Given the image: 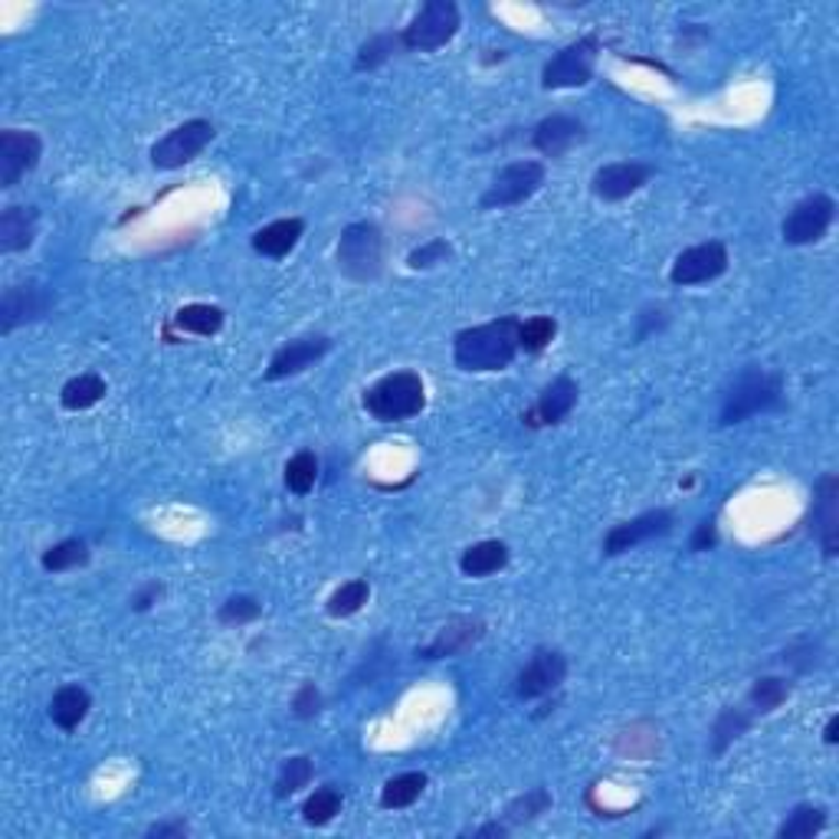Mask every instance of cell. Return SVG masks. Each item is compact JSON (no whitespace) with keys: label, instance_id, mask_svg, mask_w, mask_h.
I'll return each instance as SVG.
<instances>
[{"label":"cell","instance_id":"obj_1","mask_svg":"<svg viewBox=\"0 0 839 839\" xmlns=\"http://www.w3.org/2000/svg\"><path fill=\"white\" fill-rule=\"evenodd\" d=\"M519 322L515 315H502L486 325L462 328L453 338V361L469 374L505 371L519 355Z\"/></svg>","mask_w":839,"mask_h":839},{"label":"cell","instance_id":"obj_2","mask_svg":"<svg viewBox=\"0 0 839 839\" xmlns=\"http://www.w3.org/2000/svg\"><path fill=\"white\" fill-rule=\"evenodd\" d=\"M784 407V381L781 374H771L764 368H748L738 374V381L728 388L724 404H721V423H741L758 414H771Z\"/></svg>","mask_w":839,"mask_h":839},{"label":"cell","instance_id":"obj_3","mask_svg":"<svg viewBox=\"0 0 839 839\" xmlns=\"http://www.w3.org/2000/svg\"><path fill=\"white\" fill-rule=\"evenodd\" d=\"M426 407V388L417 371H394L364 391V411L378 423H404Z\"/></svg>","mask_w":839,"mask_h":839},{"label":"cell","instance_id":"obj_4","mask_svg":"<svg viewBox=\"0 0 839 839\" xmlns=\"http://www.w3.org/2000/svg\"><path fill=\"white\" fill-rule=\"evenodd\" d=\"M338 270L355 282H374L384 270V233L371 220L348 224L335 250Z\"/></svg>","mask_w":839,"mask_h":839},{"label":"cell","instance_id":"obj_5","mask_svg":"<svg viewBox=\"0 0 839 839\" xmlns=\"http://www.w3.org/2000/svg\"><path fill=\"white\" fill-rule=\"evenodd\" d=\"M462 26L459 7L453 0H429L417 10V17L404 26L401 43L411 53H433L439 46H446Z\"/></svg>","mask_w":839,"mask_h":839},{"label":"cell","instance_id":"obj_6","mask_svg":"<svg viewBox=\"0 0 839 839\" xmlns=\"http://www.w3.org/2000/svg\"><path fill=\"white\" fill-rule=\"evenodd\" d=\"M545 164L542 161H512L505 164L492 184L486 187V194L479 197L482 210H502V207H519L529 197H535L545 184Z\"/></svg>","mask_w":839,"mask_h":839},{"label":"cell","instance_id":"obj_7","mask_svg":"<svg viewBox=\"0 0 839 839\" xmlns=\"http://www.w3.org/2000/svg\"><path fill=\"white\" fill-rule=\"evenodd\" d=\"M600 53V40L597 36H580L574 43H567L564 50H558L545 69H542V89H577L587 86L593 76V63Z\"/></svg>","mask_w":839,"mask_h":839},{"label":"cell","instance_id":"obj_8","mask_svg":"<svg viewBox=\"0 0 839 839\" xmlns=\"http://www.w3.org/2000/svg\"><path fill=\"white\" fill-rule=\"evenodd\" d=\"M833 217H837V200L830 194H810L800 204H794V210L784 217L781 237L791 247L820 243L827 237V230L833 227Z\"/></svg>","mask_w":839,"mask_h":839},{"label":"cell","instance_id":"obj_9","mask_svg":"<svg viewBox=\"0 0 839 839\" xmlns=\"http://www.w3.org/2000/svg\"><path fill=\"white\" fill-rule=\"evenodd\" d=\"M210 141H214V126L207 119H190L151 144V167L177 171V167L190 164Z\"/></svg>","mask_w":839,"mask_h":839},{"label":"cell","instance_id":"obj_10","mask_svg":"<svg viewBox=\"0 0 839 839\" xmlns=\"http://www.w3.org/2000/svg\"><path fill=\"white\" fill-rule=\"evenodd\" d=\"M728 247L721 240H708V243H699V247H689L676 257L673 270H669V282L673 285H701V282L718 280L728 273Z\"/></svg>","mask_w":839,"mask_h":839},{"label":"cell","instance_id":"obj_11","mask_svg":"<svg viewBox=\"0 0 839 839\" xmlns=\"http://www.w3.org/2000/svg\"><path fill=\"white\" fill-rule=\"evenodd\" d=\"M673 532V512L669 509H653V512H643L630 522H620L607 532L603 538V558H620L626 552H633L636 545L643 542H653L660 535H669Z\"/></svg>","mask_w":839,"mask_h":839},{"label":"cell","instance_id":"obj_12","mask_svg":"<svg viewBox=\"0 0 839 839\" xmlns=\"http://www.w3.org/2000/svg\"><path fill=\"white\" fill-rule=\"evenodd\" d=\"M43 154V141L33 132H20V129H3L0 132V187L10 190L20 184V177H26Z\"/></svg>","mask_w":839,"mask_h":839},{"label":"cell","instance_id":"obj_13","mask_svg":"<svg viewBox=\"0 0 839 839\" xmlns=\"http://www.w3.org/2000/svg\"><path fill=\"white\" fill-rule=\"evenodd\" d=\"M567 679V656L560 650H538L525 669L515 679V696L522 701L542 699L548 693H555L560 683Z\"/></svg>","mask_w":839,"mask_h":839},{"label":"cell","instance_id":"obj_14","mask_svg":"<svg viewBox=\"0 0 839 839\" xmlns=\"http://www.w3.org/2000/svg\"><path fill=\"white\" fill-rule=\"evenodd\" d=\"M53 292L36 285V282H26V285H10L0 298V331L10 335L13 328L26 325V322H36L43 318L50 308H53Z\"/></svg>","mask_w":839,"mask_h":839},{"label":"cell","instance_id":"obj_15","mask_svg":"<svg viewBox=\"0 0 839 839\" xmlns=\"http://www.w3.org/2000/svg\"><path fill=\"white\" fill-rule=\"evenodd\" d=\"M653 177V167L643 164V161H613V164H603L593 181H590V190L597 200H607V204H617V200H626L630 194H636L640 187H646Z\"/></svg>","mask_w":839,"mask_h":839},{"label":"cell","instance_id":"obj_16","mask_svg":"<svg viewBox=\"0 0 839 839\" xmlns=\"http://www.w3.org/2000/svg\"><path fill=\"white\" fill-rule=\"evenodd\" d=\"M331 351V338L328 335H305V338H292L288 345H282L280 351L270 358L266 368V381H282V378H295L302 371H308L312 364H318L325 355Z\"/></svg>","mask_w":839,"mask_h":839},{"label":"cell","instance_id":"obj_17","mask_svg":"<svg viewBox=\"0 0 839 839\" xmlns=\"http://www.w3.org/2000/svg\"><path fill=\"white\" fill-rule=\"evenodd\" d=\"M577 397H580L577 381H574V378H567V374H560V378H555L548 388H542L538 401H535V404L522 414V419H525V426H532V429L555 426V423H560V419L567 417V414L577 407Z\"/></svg>","mask_w":839,"mask_h":839},{"label":"cell","instance_id":"obj_18","mask_svg":"<svg viewBox=\"0 0 839 839\" xmlns=\"http://www.w3.org/2000/svg\"><path fill=\"white\" fill-rule=\"evenodd\" d=\"M814 532L820 538L824 558H837L839 552V479L833 472L820 476L814 489Z\"/></svg>","mask_w":839,"mask_h":839},{"label":"cell","instance_id":"obj_19","mask_svg":"<svg viewBox=\"0 0 839 839\" xmlns=\"http://www.w3.org/2000/svg\"><path fill=\"white\" fill-rule=\"evenodd\" d=\"M584 122L580 119H574V116H548V119H542L538 126H535V132H532V144H535V151L538 154H545V157H564L570 148H577L580 141H584Z\"/></svg>","mask_w":839,"mask_h":839},{"label":"cell","instance_id":"obj_20","mask_svg":"<svg viewBox=\"0 0 839 839\" xmlns=\"http://www.w3.org/2000/svg\"><path fill=\"white\" fill-rule=\"evenodd\" d=\"M482 633H486V623H482V620L456 617V620H449V623L436 633V640H433L429 646L419 650V656H423V660H446V656L466 653L469 646H476V643L482 640Z\"/></svg>","mask_w":839,"mask_h":839},{"label":"cell","instance_id":"obj_21","mask_svg":"<svg viewBox=\"0 0 839 839\" xmlns=\"http://www.w3.org/2000/svg\"><path fill=\"white\" fill-rule=\"evenodd\" d=\"M36 207H20V204H10L3 207L0 214V253H20L33 243L36 237Z\"/></svg>","mask_w":839,"mask_h":839},{"label":"cell","instance_id":"obj_22","mask_svg":"<svg viewBox=\"0 0 839 839\" xmlns=\"http://www.w3.org/2000/svg\"><path fill=\"white\" fill-rule=\"evenodd\" d=\"M302 233H305V220H298V217L273 220V224H266L263 230L253 233V250H257L260 257L282 260V257H288V253L298 247Z\"/></svg>","mask_w":839,"mask_h":839},{"label":"cell","instance_id":"obj_23","mask_svg":"<svg viewBox=\"0 0 839 839\" xmlns=\"http://www.w3.org/2000/svg\"><path fill=\"white\" fill-rule=\"evenodd\" d=\"M89 708H92V696H89L83 686H63V689H56L53 699H50V718H53L56 728L76 731V728L86 721Z\"/></svg>","mask_w":839,"mask_h":839},{"label":"cell","instance_id":"obj_24","mask_svg":"<svg viewBox=\"0 0 839 839\" xmlns=\"http://www.w3.org/2000/svg\"><path fill=\"white\" fill-rule=\"evenodd\" d=\"M509 558H512L509 545L489 538V542L469 545V548L459 555V570H462L466 577H489V574H499V570L509 564Z\"/></svg>","mask_w":839,"mask_h":839},{"label":"cell","instance_id":"obj_25","mask_svg":"<svg viewBox=\"0 0 839 839\" xmlns=\"http://www.w3.org/2000/svg\"><path fill=\"white\" fill-rule=\"evenodd\" d=\"M227 322V312L220 305H207V302H190L184 308L174 312L171 325L177 331H187V335H200V338H214Z\"/></svg>","mask_w":839,"mask_h":839},{"label":"cell","instance_id":"obj_26","mask_svg":"<svg viewBox=\"0 0 839 839\" xmlns=\"http://www.w3.org/2000/svg\"><path fill=\"white\" fill-rule=\"evenodd\" d=\"M106 394H109L106 378H99V374L89 371V374H76V378H69V381L63 384L59 404H63V411L79 414V411H92L99 401H106Z\"/></svg>","mask_w":839,"mask_h":839},{"label":"cell","instance_id":"obj_27","mask_svg":"<svg viewBox=\"0 0 839 839\" xmlns=\"http://www.w3.org/2000/svg\"><path fill=\"white\" fill-rule=\"evenodd\" d=\"M426 791V774L423 771H407V774H397L384 784L381 791V807L384 810H407L419 800V794Z\"/></svg>","mask_w":839,"mask_h":839},{"label":"cell","instance_id":"obj_28","mask_svg":"<svg viewBox=\"0 0 839 839\" xmlns=\"http://www.w3.org/2000/svg\"><path fill=\"white\" fill-rule=\"evenodd\" d=\"M368 600H371V584L364 577H355V580H345L341 587L331 590V597L325 600V610H328V617L345 620V617H355Z\"/></svg>","mask_w":839,"mask_h":839},{"label":"cell","instance_id":"obj_29","mask_svg":"<svg viewBox=\"0 0 839 839\" xmlns=\"http://www.w3.org/2000/svg\"><path fill=\"white\" fill-rule=\"evenodd\" d=\"M827 830V810L814 804H800L791 810V817L777 827V839H814Z\"/></svg>","mask_w":839,"mask_h":839},{"label":"cell","instance_id":"obj_30","mask_svg":"<svg viewBox=\"0 0 839 839\" xmlns=\"http://www.w3.org/2000/svg\"><path fill=\"white\" fill-rule=\"evenodd\" d=\"M791 693H794V686L787 679H781V676H761L751 686V693H748L751 715H771V711H777L784 701L791 699Z\"/></svg>","mask_w":839,"mask_h":839},{"label":"cell","instance_id":"obj_31","mask_svg":"<svg viewBox=\"0 0 839 839\" xmlns=\"http://www.w3.org/2000/svg\"><path fill=\"white\" fill-rule=\"evenodd\" d=\"M89 558H92V552H89V545H86L83 538H66V542L46 548L40 564H43V570H50V574H63V570L86 567Z\"/></svg>","mask_w":839,"mask_h":839},{"label":"cell","instance_id":"obj_32","mask_svg":"<svg viewBox=\"0 0 839 839\" xmlns=\"http://www.w3.org/2000/svg\"><path fill=\"white\" fill-rule=\"evenodd\" d=\"M555 335H558V322L552 315H532L519 322V351L538 355L555 341Z\"/></svg>","mask_w":839,"mask_h":839},{"label":"cell","instance_id":"obj_33","mask_svg":"<svg viewBox=\"0 0 839 839\" xmlns=\"http://www.w3.org/2000/svg\"><path fill=\"white\" fill-rule=\"evenodd\" d=\"M748 728H751V711H744V708H724V711L715 718V724H711V751L721 754V751H724L728 744H734Z\"/></svg>","mask_w":839,"mask_h":839},{"label":"cell","instance_id":"obj_34","mask_svg":"<svg viewBox=\"0 0 839 839\" xmlns=\"http://www.w3.org/2000/svg\"><path fill=\"white\" fill-rule=\"evenodd\" d=\"M397 50H404L401 33H378V36H371V40L358 50L355 69H358V73H364V69H378V66H384L391 56H397Z\"/></svg>","mask_w":839,"mask_h":839},{"label":"cell","instance_id":"obj_35","mask_svg":"<svg viewBox=\"0 0 839 839\" xmlns=\"http://www.w3.org/2000/svg\"><path fill=\"white\" fill-rule=\"evenodd\" d=\"M338 814H341V791H338V787H318V791L305 800V807H302V817H305L308 827H325V824H331Z\"/></svg>","mask_w":839,"mask_h":839},{"label":"cell","instance_id":"obj_36","mask_svg":"<svg viewBox=\"0 0 839 839\" xmlns=\"http://www.w3.org/2000/svg\"><path fill=\"white\" fill-rule=\"evenodd\" d=\"M315 479H318V456H315V453L302 449V453H295V456L285 462V489H288V492L305 495V492H312Z\"/></svg>","mask_w":839,"mask_h":839},{"label":"cell","instance_id":"obj_37","mask_svg":"<svg viewBox=\"0 0 839 839\" xmlns=\"http://www.w3.org/2000/svg\"><path fill=\"white\" fill-rule=\"evenodd\" d=\"M312 777H315L312 758H305V754L288 758V761L280 767V777H276V797L285 800V797L298 794L302 787H308V784H312Z\"/></svg>","mask_w":839,"mask_h":839},{"label":"cell","instance_id":"obj_38","mask_svg":"<svg viewBox=\"0 0 839 839\" xmlns=\"http://www.w3.org/2000/svg\"><path fill=\"white\" fill-rule=\"evenodd\" d=\"M260 617H263V603H260L257 597H247V593H237V597L224 600L220 610H217V620H220L224 626L253 623V620H260Z\"/></svg>","mask_w":839,"mask_h":839},{"label":"cell","instance_id":"obj_39","mask_svg":"<svg viewBox=\"0 0 839 839\" xmlns=\"http://www.w3.org/2000/svg\"><path fill=\"white\" fill-rule=\"evenodd\" d=\"M548 807H552V794H548L545 787H535V791H529V794H522L519 800L509 804L505 820H509V824H529V820L548 814Z\"/></svg>","mask_w":839,"mask_h":839},{"label":"cell","instance_id":"obj_40","mask_svg":"<svg viewBox=\"0 0 839 839\" xmlns=\"http://www.w3.org/2000/svg\"><path fill=\"white\" fill-rule=\"evenodd\" d=\"M453 257V247L446 243V240H426L423 247H417L411 257H407V266L411 270H433V266H439V263H446Z\"/></svg>","mask_w":839,"mask_h":839},{"label":"cell","instance_id":"obj_41","mask_svg":"<svg viewBox=\"0 0 839 839\" xmlns=\"http://www.w3.org/2000/svg\"><path fill=\"white\" fill-rule=\"evenodd\" d=\"M318 711H322V693L315 689V683H305L292 699V715L295 718H315Z\"/></svg>","mask_w":839,"mask_h":839},{"label":"cell","instance_id":"obj_42","mask_svg":"<svg viewBox=\"0 0 839 839\" xmlns=\"http://www.w3.org/2000/svg\"><path fill=\"white\" fill-rule=\"evenodd\" d=\"M715 545H718V525H715V519H701L699 525H696V532H693L689 548L693 552H708Z\"/></svg>","mask_w":839,"mask_h":839},{"label":"cell","instance_id":"obj_43","mask_svg":"<svg viewBox=\"0 0 839 839\" xmlns=\"http://www.w3.org/2000/svg\"><path fill=\"white\" fill-rule=\"evenodd\" d=\"M161 593H164V587H161L157 580L144 584L139 593L132 597V610H135V613H144V610H151V607H154V603L161 600Z\"/></svg>","mask_w":839,"mask_h":839},{"label":"cell","instance_id":"obj_44","mask_svg":"<svg viewBox=\"0 0 839 839\" xmlns=\"http://www.w3.org/2000/svg\"><path fill=\"white\" fill-rule=\"evenodd\" d=\"M640 322H643V325H640L636 338L643 341V338H646V335H650L653 328L660 331V328L666 325V312H663V308H646V312H640Z\"/></svg>","mask_w":839,"mask_h":839},{"label":"cell","instance_id":"obj_45","mask_svg":"<svg viewBox=\"0 0 839 839\" xmlns=\"http://www.w3.org/2000/svg\"><path fill=\"white\" fill-rule=\"evenodd\" d=\"M144 837L151 839H167V837H187V824H154V827H148V833Z\"/></svg>","mask_w":839,"mask_h":839},{"label":"cell","instance_id":"obj_46","mask_svg":"<svg viewBox=\"0 0 839 839\" xmlns=\"http://www.w3.org/2000/svg\"><path fill=\"white\" fill-rule=\"evenodd\" d=\"M476 837L486 839V837H509V827L505 824H486V827H479L476 830Z\"/></svg>","mask_w":839,"mask_h":839},{"label":"cell","instance_id":"obj_47","mask_svg":"<svg viewBox=\"0 0 839 839\" xmlns=\"http://www.w3.org/2000/svg\"><path fill=\"white\" fill-rule=\"evenodd\" d=\"M824 741L827 744H837L839 741V715H833L830 721H827V731H824Z\"/></svg>","mask_w":839,"mask_h":839}]
</instances>
